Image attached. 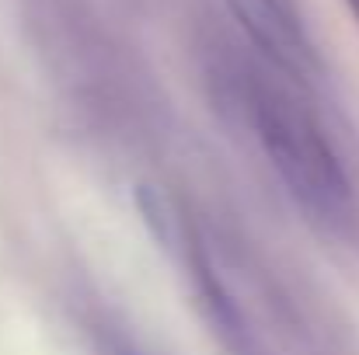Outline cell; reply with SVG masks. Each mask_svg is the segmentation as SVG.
<instances>
[{
  "mask_svg": "<svg viewBox=\"0 0 359 355\" xmlns=\"http://www.w3.org/2000/svg\"><path fill=\"white\" fill-rule=\"evenodd\" d=\"M255 125L279 178L307 209L328 216L349 202V185L335 150L311 118L293 109V102L279 98L276 91H258Z\"/></svg>",
  "mask_w": 359,
  "mask_h": 355,
  "instance_id": "1",
  "label": "cell"
},
{
  "mask_svg": "<svg viewBox=\"0 0 359 355\" xmlns=\"http://www.w3.org/2000/svg\"><path fill=\"white\" fill-rule=\"evenodd\" d=\"M231 11L269 56H276L279 63H300V32L276 0H231Z\"/></svg>",
  "mask_w": 359,
  "mask_h": 355,
  "instance_id": "2",
  "label": "cell"
},
{
  "mask_svg": "<svg viewBox=\"0 0 359 355\" xmlns=\"http://www.w3.org/2000/svg\"><path fill=\"white\" fill-rule=\"evenodd\" d=\"M346 4H349V11H353V18H356V21H359V0H346Z\"/></svg>",
  "mask_w": 359,
  "mask_h": 355,
  "instance_id": "3",
  "label": "cell"
}]
</instances>
